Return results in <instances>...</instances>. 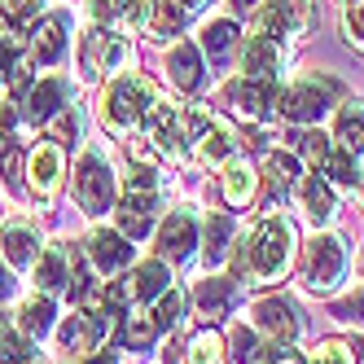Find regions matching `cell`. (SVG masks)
I'll use <instances>...</instances> for the list:
<instances>
[{
  "mask_svg": "<svg viewBox=\"0 0 364 364\" xmlns=\"http://www.w3.org/2000/svg\"><path fill=\"white\" fill-rule=\"evenodd\" d=\"M294 255V228L281 215H264L255 224L250 242L237 250V277H246V285H268L277 277H285Z\"/></svg>",
  "mask_w": 364,
  "mask_h": 364,
  "instance_id": "1",
  "label": "cell"
},
{
  "mask_svg": "<svg viewBox=\"0 0 364 364\" xmlns=\"http://www.w3.org/2000/svg\"><path fill=\"white\" fill-rule=\"evenodd\" d=\"M149 101H154V84L145 75H123V80H114L101 92V123H106L110 132H132L145 119Z\"/></svg>",
  "mask_w": 364,
  "mask_h": 364,
  "instance_id": "2",
  "label": "cell"
},
{
  "mask_svg": "<svg viewBox=\"0 0 364 364\" xmlns=\"http://www.w3.org/2000/svg\"><path fill=\"white\" fill-rule=\"evenodd\" d=\"M343 92L333 80H325V75H307V80H299V84H290L285 92H277V114L281 119H290V123H299V127H307V123H321V114L329 110V101Z\"/></svg>",
  "mask_w": 364,
  "mask_h": 364,
  "instance_id": "3",
  "label": "cell"
},
{
  "mask_svg": "<svg viewBox=\"0 0 364 364\" xmlns=\"http://www.w3.org/2000/svg\"><path fill=\"white\" fill-rule=\"evenodd\" d=\"M75 202L88 215H106L114 206V171L101 154H84L80 167H75Z\"/></svg>",
  "mask_w": 364,
  "mask_h": 364,
  "instance_id": "4",
  "label": "cell"
},
{
  "mask_svg": "<svg viewBox=\"0 0 364 364\" xmlns=\"http://www.w3.org/2000/svg\"><path fill=\"white\" fill-rule=\"evenodd\" d=\"M347 272V246L333 237V232H321V237H311L307 246V259H303V277L316 294H329L338 290V281Z\"/></svg>",
  "mask_w": 364,
  "mask_h": 364,
  "instance_id": "5",
  "label": "cell"
},
{
  "mask_svg": "<svg viewBox=\"0 0 364 364\" xmlns=\"http://www.w3.org/2000/svg\"><path fill=\"white\" fill-rule=\"evenodd\" d=\"M123 62H127V40H123L119 31L92 27V31L80 40V70L88 75V80H101V75H114Z\"/></svg>",
  "mask_w": 364,
  "mask_h": 364,
  "instance_id": "6",
  "label": "cell"
},
{
  "mask_svg": "<svg viewBox=\"0 0 364 364\" xmlns=\"http://www.w3.org/2000/svg\"><path fill=\"white\" fill-rule=\"evenodd\" d=\"M189 132H193V154L198 163H228L237 154V141H232V127L206 110H189Z\"/></svg>",
  "mask_w": 364,
  "mask_h": 364,
  "instance_id": "7",
  "label": "cell"
},
{
  "mask_svg": "<svg viewBox=\"0 0 364 364\" xmlns=\"http://www.w3.org/2000/svg\"><path fill=\"white\" fill-rule=\"evenodd\" d=\"M307 27H311V0H268L259 9V36L299 40Z\"/></svg>",
  "mask_w": 364,
  "mask_h": 364,
  "instance_id": "8",
  "label": "cell"
},
{
  "mask_svg": "<svg viewBox=\"0 0 364 364\" xmlns=\"http://www.w3.org/2000/svg\"><path fill=\"white\" fill-rule=\"evenodd\" d=\"M141 127H145V136L159 145L163 154H171V159L185 154V119H180V110L171 106V101L154 97L149 110H145V119H141Z\"/></svg>",
  "mask_w": 364,
  "mask_h": 364,
  "instance_id": "9",
  "label": "cell"
},
{
  "mask_svg": "<svg viewBox=\"0 0 364 364\" xmlns=\"http://www.w3.org/2000/svg\"><path fill=\"white\" fill-rule=\"evenodd\" d=\"M0 255L9 259L14 272H31L40 259V232L31 220H5L0 224Z\"/></svg>",
  "mask_w": 364,
  "mask_h": 364,
  "instance_id": "10",
  "label": "cell"
},
{
  "mask_svg": "<svg viewBox=\"0 0 364 364\" xmlns=\"http://www.w3.org/2000/svg\"><path fill=\"white\" fill-rule=\"evenodd\" d=\"M62 145L58 141H40L36 149H31V159H27V185H31V193L40 198V202H48L58 193V185H62Z\"/></svg>",
  "mask_w": 364,
  "mask_h": 364,
  "instance_id": "11",
  "label": "cell"
},
{
  "mask_svg": "<svg viewBox=\"0 0 364 364\" xmlns=\"http://www.w3.org/2000/svg\"><path fill=\"white\" fill-rule=\"evenodd\" d=\"M88 259H92L97 272L114 277V272H123L132 264V237H123L114 228H92L88 232Z\"/></svg>",
  "mask_w": 364,
  "mask_h": 364,
  "instance_id": "12",
  "label": "cell"
},
{
  "mask_svg": "<svg viewBox=\"0 0 364 364\" xmlns=\"http://www.w3.org/2000/svg\"><path fill=\"white\" fill-rule=\"evenodd\" d=\"M255 329L272 343H294L299 338V307L290 299H259L255 303Z\"/></svg>",
  "mask_w": 364,
  "mask_h": 364,
  "instance_id": "13",
  "label": "cell"
},
{
  "mask_svg": "<svg viewBox=\"0 0 364 364\" xmlns=\"http://www.w3.org/2000/svg\"><path fill=\"white\" fill-rule=\"evenodd\" d=\"M228 101L246 119H268L277 110V80H250V75H242V80L228 84Z\"/></svg>",
  "mask_w": 364,
  "mask_h": 364,
  "instance_id": "14",
  "label": "cell"
},
{
  "mask_svg": "<svg viewBox=\"0 0 364 364\" xmlns=\"http://www.w3.org/2000/svg\"><path fill=\"white\" fill-rule=\"evenodd\" d=\"M154 211H159V198H154V189H127L123 202H119V232L123 237H145V232L154 228Z\"/></svg>",
  "mask_w": 364,
  "mask_h": 364,
  "instance_id": "15",
  "label": "cell"
},
{
  "mask_svg": "<svg viewBox=\"0 0 364 364\" xmlns=\"http://www.w3.org/2000/svg\"><path fill=\"white\" fill-rule=\"evenodd\" d=\"M70 88H66V80H36L31 88H27V101H22V114H27L31 123H48L58 110H66L70 106Z\"/></svg>",
  "mask_w": 364,
  "mask_h": 364,
  "instance_id": "16",
  "label": "cell"
},
{
  "mask_svg": "<svg viewBox=\"0 0 364 364\" xmlns=\"http://www.w3.org/2000/svg\"><path fill=\"white\" fill-rule=\"evenodd\" d=\"M193 246H198V220L189 215V211H171L167 220H163V228H159V250H163V259H189L193 255Z\"/></svg>",
  "mask_w": 364,
  "mask_h": 364,
  "instance_id": "17",
  "label": "cell"
},
{
  "mask_svg": "<svg viewBox=\"0 0 364 364\" xmlns=\"http://www.w3.org/2000/svg\"><path fill=\"white\" fill-rule=\"evenodd\" d=\"M242 70L250 75V80H277V70H281V40L255 31L242 44Z\"/></svg>",
  "mask_w": 364,
  "mask_h": 364,
  "instance_id": "18",
  "label": "cell"
},
{
  "mask_svg": "<svg viewBox=\"0 0 364 364\" xmlns=\"http://www.w3.org/2000/svg\"><path fill=\"white\" fill-rule=\"evenodd\" d=\"M62 48H66V18L53 14V18L36 22V31H31V62L53 66L62 58Z\"/></svg>",
  "mask_w": 364,
  "mask_h": 364,
  "instance_id": "19",
  "label": "cell"
},
{
  "mask_svg": "<svg viewBox=\"0 0 364 364\" xmlns=\"http://www.w3.org/2000/svg\"><path fill=\"white\" fill-rule=\"evenodd\" d=\"M167 75H171V84H176L180 92H198V88H202V53H198L189 40H180V44L171 48Z\"/></svg>",
  "mask_w": 364,
  "mask_h": 364,
  "instance_id": "20",
  "label": "cell"
},
{
  "mask_svg": "<svg viewBox=\"0 0 364 364\" xmlns=\"http://www.w3.org/2000/svg\"><path fill=\"white\" fill-rule=\"evenodd\" d=\"M220 180H224V202L228 206H246L255 198V185H259V176H255V167L246 159H228Z\"/></svg>",
  "mask_w": 364,
  "mask_h": 364,
  "instance_id": "21",
  "label": "cell"
},
{
  "mask_svg": "<svg viewBox=\"0 0 364 364\" xmlns=\"http://www.w3.org/2000/svg\"><path fill=\"white\" fill-rule=\"evenodd\" d=\"M193 303H198V311H202L206 321L228 316V307H232V281H224V277H206V281H198Z\"/></svg>",
  "mask_w": 364,
  "mask_h": 364,
  "instance_id": "22",
  "label": "cell"
},
{
  "mask_svg": "<svg viewBox=\"0 0 364 364\" xmlns=\"http://www.w3.org/2000/svg\"><path fill=\"white\" fill-rule=\"evenodd\" d=\"M333 141L343 145V154H364V106L360 101H343L333 123Z\"/></svg>",
  "mask_w": 364,
  "mask_h": 364,
  "instance_id": "23",
  "label": "cell"
},
{
  "mask_svg": "<svg viewBox=\"0 0 364 364\" xmlns=\"http://www.w3.org/2000/svg\"><path fill=\"white\" fill-rule=\"evenodd\" d=\"M36 285L40 290H66L70 285V255L62 250V246H53V250H44L40 259H36Z\"/></svg>",
  "mask_w": 364,
  "mask_h": 364,
  "instance_id": "24",
  "label": "cell"
},
{
  "mask_svg": "<svg viewBox=\"0 0 364 364\" xmlns=\"http://www.w3.org/2000/svg\"><path fill=\"white\" fill-rule=\"evenodd\" d=\"M185 5L180 0H149V40H167V36H176L180 27H185Z\"/></svg>",
  "mask_w": 364,
  "mask_h": 364,
  "instance_id": "25",
  "label": "cell"
},
{
  "mask_svg": "<svg viewBox=\"0 0 364 364\" xmlns=\"http://www.w3.org/2000/svg\"><path fill=\"white\" fill-rule=\"evenodd\" d=\"M48 325H53V299H48V294H31L27 303L18 307V329H22V333L44 338Z\"/></svg>",
  "mask_w": 364,
  "mask_h": 364,
  "instance_id": "26",
  "label": "cell"
},
{
  "mask_svg": "<svg viewBox=\"0 0 364 364\" xmlns=\"http://www.w3.org/2000/svg\"><path fill=\"white\" fill-rule=\"evenodd\" d=\"M180 364H224V338L215 329H198L180 351Z\"/></svg>",
  "mask_w": 364,
  "mask_h": 364,
  "instance_id": "27",
  "label": "cell"
},
{
  "mask_svg": "<svg viewBox=\"0 0 364 364\" xmlns=\"http://www.w3.org/2000/svg\"><path fill=\"white\" fill-rule=\"evenodd\" d=\"M202 48L211 53V62H228L232 48H237V27H232L228 18H215L202 27Z\"/></svg>",
  "mask_w": 364,
  "mask_h": 364,
  "instance_id": "28",
  "label": "cell"
},
{
  "mask_svg": "<svg viewBox=\"0 0 364 364\" xmlns=\"http://www.w3.org/2000/svg\"><path fill=\"white\" fill-rule=\"evenodd\" d=\"M127 277H132V290H136L141 303H145V299H159V294L167 290V264H163V259H145V264L132 268Z\"/></svg>",
  "mask_w": 364,
  "mask_h": 364,
  "instance_id": "29",
  "label": "cell"
},
{
  "mask_svg": "<svg viewBox=\"0 0 364 364\" xmlns=\"http://www.w3.org/2000/svg\"><path fill=\"white\" fill-rule=\"evenodd\" d=\"M268 185H272V193H290L294 185H299V159L290 149H272L268 154Z\"/></svg>",
  "mask_w": 364,
  "mask_h": 364,
  "instance_id": "30",
  "label": "cell"
},
{
  "mask_svg": "<svg viewBox=\"0 0 364 364\" xmlns=\"http://www.w3.org/2000/svg\"><path fill=\"white\" fill-rule=\"evenodd\" d=\"M303 206H307L311 224H329L333 220V193H329V185H325L321 176H307L303 180Z\"/></svg>",
  "mask_w": 364,
  "mask_h": 364,
  "instance_id": "31",
  "label": "cell"
},
{
  "mask_svg": "<svg viewBox=\"0 0 364 364\" xmlns=\"http://www.w3.org/2000/svg\"><path fill=\"white\" fill-rule=\"evenodd\" d=\"M27 360H31V343H27V333L0 316V364H27Z\"/></svg>",
  "mask_w": 364,
  "mask_h": 364,
  "instance_id": "32",
  "label": "cell"
},
{
  "mask_svg": "<svg viewBox=\"0 0 364 364\" xmlns=\"http://www.w3.org/2000/svg\"><path fill=\"white\" fill-rule=\"evenodd\" d=\"M123 347L127 351H145L154 338H159V325H154V316H141V311H132V316H123Z\"/></svg>",
  "mask_w": 364,
  "mask_h": 364,
  "instance_id": "33",
  "label": "cell"
},
{
  "mask_svg": "<svg viewBox=\"0 0 364 364\" xmlns=\"http://www.w3.org/2000/svg\"><path fill=\"white\" fill-rule=\"evenodd\" d=\"M62 347L66 351H88V347H97V329H92L88 311H80V316H70L62 325Z\"/></svg>",
  "mask_w": 364,
  "mask_h": 364,
  "instance_id": "34",
  "label": "cell"
},
{
  "mask_svg": "<svg viewBox=\"0 0 364 364\" xmlns=\"http://www.w3.org/2000/svg\"><path fill=\"white\" fill-rule=\"evenodd\" d=\"M149 316H154V325H159V329H176L180 321H185V294L167 285V290L159 294V307H154Z\"/></svg>",
  "mask_w": 364,
  "mask_h": 364,
  "instance_id": "35",
  "label": "cell"
},
{
  "mask_svg": "<svg viewBox=\"0 0 364 364\" xmlns=\"http://www.w3.org/2000/svg\"><path fill=\"white\" fill-rule=\"evenodd\" d=\"M228 237H232V220L228 215H211L206 220V259H211V264H220V259L228 255Z\"/></svg>",
  "mask_w": 364,
  "mask_h": 364,
  "instance_id": "36",
  "label": "cell"
},
{
  "mask_svg": "<svg viewBox=\"0 0 364 364\" xmlns=\"http://www.w3.org/2000/svg\"><path fill=\"white\" fill-rule=\"evenodd\" d=\"M290 141H294V149L303 154V159H311L316 167H325V159L333 154V145H329V136H325V132H294Z\"/></svg>",
  "mask_w": 364,
  "mask_h": 364,
  "instance_id": "37",
  "label": "cell"
},
{
  "mask_svg": "<svg viewBox=\"0 0 364 364\" xmlns=\"http://www.w3.org/2000/svg\"><path fill=\"white\" fill-rule=\"evenodd\" d=\"M48 132H53V136H48V141H80V110H75V106H66V110H58L53 119H48Z\"/></svg>",
  "mask_w": 364,
  "mask_h": 364,
  "instance_id": "38",
  "label": "cell"
},
{
  "mask_svg": "<svg viewBox=\"0 0 364 364\" xmlns=\"http://www.w3.org/2000/svg\"><path fill=\"white\" fill-rule=\"evenodd\" d=\"M246 364H303V355L290 343H268V347H259Z\"/></svg>",
  "mask_w": 364,
  "mask_h": 364,
  "instance_id": "39",
  "label": "cell"
},
{
  "mask_svg": "<svg viewBox=\"0 0 364 364\" xmlns=\"http://www.w3.org/2000/svg\"><path fill=\"white\" fill-rule=\"evenodd\" d=\"M27 141V127L18 119V106H0V145H22Z\"/></svg>",
  "mask_w": 364,
  "mask_h": 364,
  "instance_id": "40",
  "label": "cell"
},
{
  "mask_svg": "<svg viewBox=\"0 0 364 364\" xmlns=\"http://www.w3.org/2000/svg\"><path fill=\"white\" fill-rule=\"evenodd\" d=\"M325 171L338 180V185H355V180H360L355 154H329V159H325Z\"/></svg>",
  "mask_w": 364,
  "mask_h": 364,
  "instance_id": "41",
  "label": "cell"
},
{
  "mask_svg": "<svg viewBox=\"0 0 364 364\" xmlns=\"http://www.w3.org/2000/svg\"><path fill=\"white\" fill-rule=\"evenodd\" d=\"M343 36H347V44L364 48V0H351V5H347V14H343Z\"/></svg>",
  "mask_w": 364,
  "mask_h": 364,
  "instance_id": "42",
  "label": "cell"
},
{
  "mask_svg": "<svg viewBox=\"0 0 364 364\" xmlns=\"http://www.w3.org/2000/svg\"><path fill=\"white\" fill-rule=\"evenodd\" d=\"M311 364H355L351 347L338 343V338H325V343L316 347V355H311Z\"/></svg>",
  "mask_w": 364,
  "mask_h": 364,
  "instance_id": "43",
  "label": "cell"
},
{
  "mask_svg": "<svg viewBox=\"0 0 364 364\" xmlns=\"http://www.w3.org/2000/svg\"><path fill=\"white\" fill-rule=\"evenodd\" d=\"M232 347H237V355H242V364L259 351V338H255V329H246V325H237L232 329Z\"/></svg>",
  "mask_w": 364,
  "mask_h": 364,
  "instance_id": "44",
  "label": "cell"
},
{
  "mask_svg": "<svg viewBox=\"0 0 364 364\" xmlns=\"http://www.w3.org/2000/svg\"><path fill=\"white\" fill-rule=\"evenodd\" d=\"M333 316H343V321H355V325H364V290H360L355 299H347L343 307L333 311Z\"/></svg>",
  "mask_w": 364,
  "mask_h": 364,
  "instance_id": "45",
  "label": "cell"
},
{
  "mask_svg": "<svg viewBox=\"0 0 364 364\" xmlns=\"http://www.w3.org/2000/svg\"><path fill=\"white\" fill-rule=\"evenodd\" d=\"M88 14H92L97 22H110V18H114V0H88Z\"/></svg>",
  "mask_w": 364,
  "mask_h": 364,
  "instance_id": "46",
  "label": "cell"
},
{
  "mask_svg": "<svg viewBox=\"0 0 364 364\" xmlns=\"http://www.w3.org/2000/svg\"><path fill=\"white\" fill-rule=\"evenodd\" d=\"M9 290H14V281H9V272H5V268H0V299H5Z\"/></svg>",
  "mask_w": 364,
  "mask_h": 364,
  "instance_id": "47",
  "label": "cell"
},
{
  "mask_svg": "<svg viewBox=\"0 0 364 364\" xmlns=\"http://www.w3.org/2000/svg\"><path fill=\"white\" fill-rule=\"evenodd\" d=\"M259 5V0H232V9H237V14H246V9H255Z\"/></svg>",
  "mask_w": 364,
  "mask_h": 364,
  "instance_id": "48",
  "label": "cell"
},
{
  "mask_svg": "<svg viewBox=\"0 0 364 364\" xmlns=\"http://www.w3.org/2000/svg\"><path fill=\"white\" fill-rule=\"evenodd\" d=\"M31 9H40V0H22V9H18V18H27Z\"/></svg>",
  "mask_w": 364,
  "mask_h": 364,
  "instance_id": "49",
  "label": "cell"
},
{
  "mask_svg": "<svg viewBox=\"0 0 364 364\" xmlns=\"http://www.w3.org/2000/svg\"><path fill=\"white\" fill-rule=\"evenodd\" d=\"M180 5H185V9H202V5H206V0H180Z\"/></svg>",
  "mask_w": 364,
  "mask_h": 364,
  "instance_id": "50",
  "label": "cell"
},
{
  "mask_svg": "<svg viewBox=\"0 0 364 364\" xmlns=\"http://www.w3.org/2000/svg\"><path fill=\"white\" fill-rule=\"evenodd\" d=\"M88 364H114V360H110V355H97V360H88Z\"/></svg>",
  "mask_w": 364,
  "mask_h": 364,
  "instance_id": "51",
  "label": "cell"
},
{
  "mask_svg": "<svg viewBox=\"0 0 364 364\" xmlns=\"http://www.w3.org/2000/svg\"><path fill=\"white\" fill-rule=\"evenodd\" d=\"M0 9H18V0H0Z\"/></svg>",
  "mask_w": 364,
  "mask_h": 364,
  "instance_id": "52",
  "label": "cell"
}]
</instances>
